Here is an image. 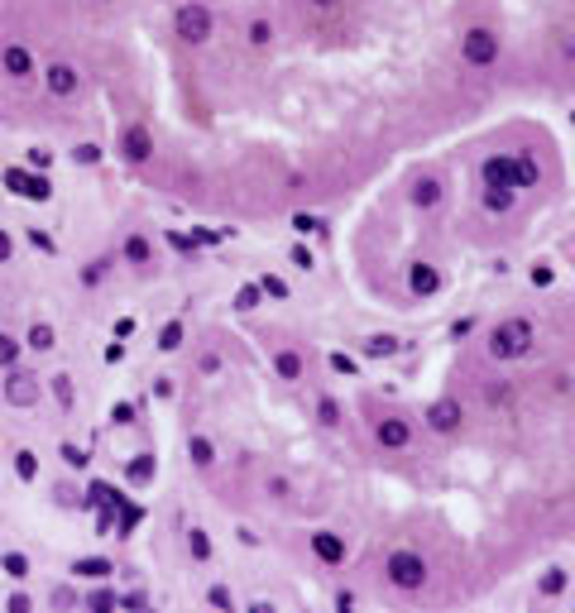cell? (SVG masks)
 <instances>
[{
  "instance_id": "1",
  "label": "cell",
  "mask_w": 575,
  "mask_h": 613,
  "mask_svg": "<svg viewBox=\"0 0 575 613\" xmlns=\"http://www.w3.org/2000/svg\"><path fill=\"white\" fill-rule=\"evenodd\" d=\"M479 178H484V187H513V192H527V187H537L542 168H537L532 154H513V159L498 154V159H484Z\"/></svg>"
},
{
  "instance_id": "2",
  "label": "cell",
  "mask_w": 575,
  "mask_h": 613,
  "mask_svg": "<svg viewBox=\"0 0 575 613\" xmlns=\"http://www.w3.org/2000/svg\"><path fill=\"white\" fill-rule=\"evenodd\" d=\"M527 350H532V321L527 317H508L489 331V355L494 359H523Z\"/></svg>"
},
{
  "instance_id": "3",
  "label": "cell",
  "mask_w": 575,
  "mask_h": 613,
  "mask_svg": "<svg viewBox=\"0 0 575 613\" xmlns=\"http://www.w3.org/2000/svg\"><path fill=\"white\" fill-rule=\"evenodd\" d=\"M384 575H389V585L393 590H422L427 585V561L417 551H408V546H398V551H389V566H384Z\"/></svg>"
},
{
  "instance_id": "4",
  "label": "cell",
  "mask_w": 575,
  "mask_h": 613,
  "mask_svg": "<svg viewBox=\"0 0 575 613\" xmlns=\"http://www.w3.org/2000/svg\"><path fill=\"white\" fill-rule=\"evenodd\" d=\"M211 10L206 5H197V0H187V5H178V15H173V29H178L182 43H206L211 39Z\"/></svg>"
},
{
  "instance_id": "5",
  "label": "cell",
  "mask_w": 575,
  "mask_h": 613,
  "mask_svg": "<svg viewBox=\"0 0 575 613\" xmlns=\"http://www.w3.org/2000/svg\"><path fill=\"white\" fill-rule=\"evenodd\" d=\"M5 192H15L24 201H48L53 197V187L43 173H29V168H5Z\"/></svg>"
},
{
  "instance_id": "6",
  "label": "cell",
  "mask_w": 575,
  "mask_h": 613,
  "mask_svg": "<svg viewBox=\"0 0 575 613\" xmlns=\"http://www.w3.org/2000/svg\"><path fill=\"white\" fill-rule=\"evenodd\" d=\"M460 53H465L470 67H489V62L498 58V34L494 29H470L465 43H460Z\"/></svg>"
},
{
  "instance_id": "7",
  "label": "cell",
  "mask_w": 575,
  "mask_h": 613,
  "mask_svg": "<svg viewBox=\"0 0 575 613\" xmlns=\"http://www.w3.org/2000/svg\"><path fill=\"white\" fill-rule=\"evenodd\" d=\"M43 86H48V96L67 101V96H77V86H82V72L72 67V62H53V67L43 72Z\"/></svg>"
},
{
  "instance_id": "8",
  "label": "cell",
  "mask_w": 575,
  "mask_h": 613,
  "mask_svg": "<svg viewBox=\"0 0 575 613\" xmlns=\"http://www.w3.org/2000/svg\"><path fill=\"white\" fill-rule=\"evenodd\" d=\"M374 436H379V446H384V451H403V446L413 441V427H408L403 417H379Z\"/></svg>"
},
{
  "instance_id": "9",
  "label": "cell",
  "mask_w": 575,
  "mask_h": 613,
  "mask_svg": "<svg viewBox=\"0 0 575 613\" xmlns=\"http://www.w3.org/2000/svg\"><path fill=\"white\" fill-rule=\"evenodd\" d=\"M460 417H465V412H460L456 398H437V403L427 407V422H432V432H456Z\"/></svg>"
},
{
  "instance_id": "10",
  "label": "cell",
  "mask_w": 575,
  "mask_h": 613,
  "mask_svg": "<svg viewBox=\"0 0 575 613\" xmlns=\"http://www.w3.org/2000/svg\"><path fill=\"white\" fill-rule=\"evenodd\" d=\"M408 288H413L417 297L441 293V269L437 264H413V269H408Z\"/></svg>"
},
{
  "instance_id": "11",
  "label": "cell",
  "mask_w": 575,
  "mask_h": 613,
  "mask_svg": "<svg viewBox=\"0 0 575 613\" xmlns=\"http://www.w3.org/2000/svg\"><path fill=\"white\" fill-rule=\"evenodd\" d=\"M120 149H125V159H130V163H144L149 154H154V139H149V130H144V125H130V130H125V139H120Z\"/></svg>"
},
{
  "instance_id": "12",
  "label": "cell",
  "mask_w": 575,
  "mask_h": 613,
  "mask_svg": "<svg viewBox=\"0 0 575 613\" xmlns=\"http://www.w3.org/2000/svg\"><path fill=\"white\" fill-rule=\"evenodd\" d=\"M5 398H10V403H15V407H29V403H34V398H39V383H34V374H10L5 378Z\"/></svg>"
},
{
  "instance_id": "13",
  "label": "cell",
  "mask_w": 575,
  "mask_h": 613,
  "mask_svg": "<svg viewBox=\"0 0 575 613\" xmlns=\"http://www.w3.org/2000/svg\"><path fill=\"white\" fill-rule=\"evenodd\" d=\"M0 62H5L10 77H20V81L34 72V58H29V48H20V43H5V48H0Z\"/></svg>"
},
{
  "instance_id": "14",
  "label": "cell",
  "mask_w": 575,
  "mask_h": 613,
  "mask_svg": "<svg viewBox=\"0 0 575 613\" xmlns=\"http://www.w3.org/2000/svg\"><path fill=\"white\" fill-rule=\"evenodd\" d=\"M86 498H91V508H101V527H111V513H116L120 508V494L116 489H111V484H91V489H86Z\"/></svg>"
},
{
  "instance_id": "15",
  "label": "cell",
  "mask_w": 575,
  "mask_h": 613,
  "mask_svg": "<svg viewBox=\"0 0 575 613\" xmlns=\"http://www.w3.org/2000/svg\"><path fill=\"white\" fill-rule=\"evenodd\" d=\"M312 551H317V561H326V566H340V561H345V541H340L336 532H317L312 536Z\"/></svg>"
},
{
  "instance_id": "16",
  "label": "cell",
  "mask_w": 575,
  "mask_h": 613,
  "mask_svg": "<svg viewBox=\"0 0 575 613\" xmlns=\"http://www.w3.org/2000/svg\"><path fill=\"white\" fill-rule=\"evenodd\" d=\"M513 201H518L513 187H484V211H494V216L513 211Z\"/></svg>"
},
{
  "instance_id": "17",
  "label": "cell",
  "mask_w": 575,
  "mask_h": 613,
  "mask_svg": "<svg viewBox=\"0 0 575 613\" xmlns=\"http://www.w3.org/2000/svg\"><path fill=\"white\" fill-rule=\"evenodd\" d=\"M437 201H441V182L437 178H417L413 182V206L427 211V206H437Z\"/></svg>"
},
{
  "instance_id": "18",
  "label": "cell",
  "mask_w": 575,
  "mask_h": 613,
  "mask_svg": "<svg viewBox=\"0 0 575 613\" xmlns=\"http://www.w3.org/2000/svg\"><path fill=\"white\" fill-rule=\"evenodd\" d=\"M72 575H82V580H106V575H111V561H101V556L72 561Z\"/></svg>"
},
{
  "instance_id": "19",
  "label": "cell",
  "mask_w": 575,
  "mask_h": 613,
  "mask_svg": "<svg viewBox=\"0 0 575 613\" xmlns=\"http://www.w3.org/2000/svg\"><path fill=\"white\" fill-rule=\"evenodd\" d=\"M274 369L293 383V378H302V355H298V350H278V355H274Z\"/></svg>"
},
{
  "instance_id": "20",
  "label": "cell",
  "mask_w": 575,
  "mask_h": 613,
  "mask_svg": "<svg viewBox=\"0 0 575 613\" xmlns=\"http://www.w3.org/2000/svg\"><path fill=\"white\" fill-rule=\"evenodd\" d=\"M398 345H403L398 336H369V340H364V355H369V359H389Z\"/></svg>"
},
{
  "instance_id": "21",
  "label": "cell",
  "mask_w": 575,
  "mask_h": 613,
  "mask_svg": "<svg viewBox=\"0 0 575 613\" xmlns=\"http://www.w3.org/2000/svg\"><path fill=\"white\" fill-rule=\"evenodd\" d=\"M125 475L135 479V484H149V479H154V455H135V460L125 465Z\"/></svg>"
},
{
  "instance_id": "22",
  "label": "cell",
  "mask_w": 575,
  "mask_h": 613,
  "mask_svg": "<svg viewBox=\"0 0 575 613\" xmlns=\"http://www.w3.org/2000/svg\"><path fill=\"white\" fill-rule=\"evenodd\" d=\"M187 455H192V465H211V460H216V446H211L206 436H192V441H187Z\"/></svg>"
},
{
  "instance_id": "23",
  "label": "cell",
  "mask_w": 575,
  "mask_h": 613,
  "mask_svg": "<svg viewBox=\"0 0 575 613\" xmlns=\"http://www.w3.org/2000/svg\"><path fill=\"white\" fill-rule=\"evenodd\" d=\"M178 345H182V321H168V326L159 331V350H163V355H173Z\"/></svg>"
},
{
  "instance_id": "24",
  "label": "cell",
  "mask_w": 575,
  "mask_h": 613,
  "mask_svg": "<svg viewBox=\"0 0 575 613\" xmlns=\"http://www.w3.org/2000/svg\"><path fill=\"white\" fill-rule=\"evenodd\" d=\"M187 551L197 556V561H211V536L201 532V527H192V532H187Z\"/></svg>"
},
{
  "instance_id": "25",
  "label": "cell",
  "mask_w": 575,
  "mask_h": 613,
  "mask_svg": "<svg viewBox=\"0 0 575 613\" xmlns=\"http://www.w3.org/2000/svg\"><path fill=\"white\" fill-rule=\"evenodd\" d=\"M139 522H144V508H139V503H125V498H120V532H135Z\"/></svg>"
},
{
  "instance_id": "26",
  "label": "cell",
  "mask_w": 575,
  "mask_h": 613,
  "mask_svg": "<svg viewBox=\"0 0 575 613\" xmlns=\"http://www.w3.org/2000/svg\"><path fill=\"white\" fill-rule=\"evenodd\" d=\"M29 350H53V326H48V321L29 326Z\"/></svg>"
},
{
  "instance_id": "27",
  "label": "cell",
  "mask_w": 575,
  "mask_h": 613,
  "mask_svg": "<svg viewBox=\"0 0 575 613\" xmlns=\"http://www.w3.org/2000/svg\"><path fill=\"white\" fill-rule=\"evenodd\" d=\"M125 259H130V264H149V240L130 235V240H125Z\"/></svg>"
},
{
  "instance_id": "28",
  "label": "cell",
  "mask_w": 575,
  "mask_h": 613,
  "mask_svg": "<svg viewBox=\"0 0 575 613\" xmlns=\"http://www.w3.org/2000/svg\"><path fill=\"white\" fill-rule=\"evenodd\" d=\"M259 297H264V288H259V283H245V288L235 293V307H240V312H255Z\"/></svg>"
},
{
  "instance_id": "29",
  "label": "cell",
  "mask_w": 575,
  "mask_h": 613,
  "mask_svg": "<svg viewBox=\"0 0 575 613\" xmlns=\"http://www.w3.org/2000/svg\"><path fill=\"white\" fill-rule=\"evenodd\" d=\"M566 580H571V575L561 570V566H552V570L542 575V585H537V590H542V594H561V590H566Z\"/></svg>"
},
{
  "instance_id": "30",
  "label": "cell",
  "mask_w": 575,
  "mask_h": 613,
  "mask_svg": "<svg viewBox=\"0 0 575 613\" xmlns=\"http://www.w3.org/2000/svg\"><path fill=\"white\" fill-rule=\"evenodd\" d=\"M293 230H302V235H326V220H317V216H307V211H298V216H293Z\"/></svg>"
},
{
  "instance_id": "31",
  "label": "cell",
  "mask_w": 575,
  "mask_h": 613,
  "mask_svg": "<svg viewBox=\"0 0 575 613\" xmlns=\"http://www.w3.org/2000/svg\"><path fill=\"white\" fill-rule=\"evenodd\" d=\"M15 359H20V340H15V336H5V331H0V369H10Z\"/></svg>"
},
{
  "instance_id": "32",
  "label": "cell",
  "mask_w": 575,
  "mask_h": 613,
  "mask_svg": "<svg viewBox=\"0 0 575 613\" xmlns=\"http://www.w3.org/2000/svg\"><path fill=\"white\" fill-rule=\"evenodd\" d=\"M62 460H67L72 470H86V465H91V455L82 451V446H72V441H62Z\"/></svg>"
},
{
  "instance_id": "33",
  "label": "cell",
  "mask_w": 575,
  "mask_h": 613,
  "mask_svg": "<svg viewBox=\"0 0 575 613\" xmlns=\"http://www.w3.org/2000/svg\"><path fill=\"white\" fill-rule=\"evenodd\" d=\"M15 470H20V479H34V475H39V455L20 451V455H15Z\"/></svg>"
},
{
  "instance_id": "34",
  "label": "cell",
  "mask_w": 575,
  "mask_h": 613,
  "mask_svg": "<svg viewBox=\"0 0 575 613\" xmlns=\"http://www.w3.org/2000/svg\"><path fill=\"white\" fill-rule=\"evenodd\" d=\"M0 566H5V575H15V580H24V575H29V561H24L20 551H5V561H0Z\"/></svg>"
},
{
  "instance_id": "35",
  "label": "cell",
  "mask_w": 575,
  "mask_h": 613,
  "mask_svg": "<svg viewBox=\"0 0 575 613\" xmlns=\"http://www.w3.org/2000/svg\"><path fill=\"white\" fill-rule=\"evenodd\" d=\"M250 43H255V48L274 43V24H269V20H255V24H250Z\"/></svg>"
},
{
  "instance_id": "36",
  "label": "cell",
  "mask_w": 575,
  "mask_h": 613,
  "mask_svg": "<svg viewBox=\"0 0 575 613\" xmlns=\"http://www.w3.org/2000/svg\"><path fill=\"white\" fill-rule=\"evenodd\" d=\"M317 417L326 422V427H336V422H340V403H336V398H321V403H317Z\"/></svg>"
},
{
  "instance_id": "37",
  "label": "cell",
  "mask_w": 575,
  "mask_h": 613,
  "mask_svg": "<svg viewBox=\"0 0 575 613\" xmlns=\"http://www.w3.org/2000/svg\"><path fill=\"white\" fill-rule=\"evenodd\" d=\"M168 244H173V249H182V254H192V249H197V240L182 235V230H168Z\"/></svg>"
},
{
  "instance_id": "38",
  "label": "cell",
  "mask_w": 575,
  "mask_h": 613,
  "mask_svg": "<svg viewBox=\"0 0 575 613\" xmlns=\"http://www.w3.org/2000/svg\"><path fill=\"white\" fill-rule=\"evenodd\" d=\"M106 269H111L106 259H96V264H86V269H82V283H101V278H106Z\"/></svg>"
},
{
  "instance_id": "39",
  "label": "cell",
  "mask_w": 575,
  "mask_h": 613,
  "mask_svg": "<svg viewBox=\"0 0 575 613\" xmlns=\"http://www.w3.org/2000/svg\"><path fill=\"white\" fill-rule=\"evenodd\" d=\"M331 369H336V374H359V364H355L350 355H340V350L331 355Z\"/></svg>"
},
{
  "instance_id": "40",
  "label": "cell",
  "mask_w": 575,
  "mask_h": 613,
  "mask_svg": "<svg viewBox=\"0 0 575 613\" xmlns=\"http://www.w3.org/2000/svg\"><path fill=\"white\" fill-rule=\"evenodd\" d=\"M259 288H264V293H269V297H288V283H283V278H274V274L264 278Z\"/></svg>"
},
{
  "instance_id": "41",
  "label": "cell",
  "mask_w": 575,
  "mask_h": 613,
  "mask_svg": "<svg viewBox=\"0 0 575 613\" xmlns=\"http://www.w3.org/2000/svg\"><path fill=\"white\" fill-rule=\"evenodd\" d=\"M111 422L130 427V422H135V407H130V403H116V407H111Z\"/></svg>"
},
{
  "instance_id": "42",
  "label": "cell",
  "mask_w": 575,
  "mask_h": 613,
  "mask_svg": "<svg viewBox=\"0 0 575 613\" xmlns=\"http://www.w3.org/2000/svg\"><path fill=\"white\" fill-rule=\"evenodd\" d=\"M48 163H53V154H48V149H29V168H34V173H43Z\"/></svg>"
},
{
  "instance_id": "43",
  "label": "cell",
  "mask_w": 575,
  "mask_h": 613,
  "mask_svg": "<svg viewBox=\"0 0 575 613\" xmlns=\"http://www.w3.org/2000/svg\"><path fill=\"white\" fill-rule=\"evenodd\" d=\"M206 604H216V609H230V604H235V599H230V590H206Z\"/></svg>"
},
{
  "instance_id": "44",
  "label": "cell",
  "mask_w": 575,
  "mask_h": 613,
  "mask_svg": "<svg viewBox=\"0 0 575 613\" xmlns=\"http://www.w3.org/2000/svg\"><path fill=\"white\" fill-rule=\"evenodd\" d=\"M552 264H537V269H532V283H537V288H552Z\"/></svg>"
},
{
  "instance_id": "45",
  "label": "cell",
  "mask_w": 575,
  "mask_h": 613,
  "mask_svg": "<svg viewBox=\"0 0 575 613\" xmlns=\"http://www.w3.org/2000/svg\"><path fill=\"white\" fill-rule=\"evenodd\" d=\"M72 159H77V163H96L101 149H96V144H77V154H72Z\"/></svg>"
},
{
  "instance_id": "46",
  "label": "cell",
  "mask_w": 575,
  "mask_h": 613,
  "mask_svg": "<svg viewBox=\"0 0 575 613\" xmlns=\"http://www.w3.org/2000/svg\"><path fill=\"white\" fill-rule=\"evenodd\" d=\"M86 604H91V609H116V594H111V590H101V594H91Z\"/></svg>"
},
{
  "instance_id": "47",
  "label": "cell",
  "mask_w": 575,
  "mask_h": 613,
  "mask_svg": "<svg viewBox=\"0 0 575 613\" xmlns=\"http://www.w3.org/2000/svg\"><path fill=\"white\" fill-rule=\"evenodd\" d=\"M53 393H58L62 407H72V388H67V378H53Z\"/></svg>"
},
{
  "instance_id": "48",
  "label": "cell",
  "mask_w": 575,
  "mask_h": 613,
  "mask_svg": "<svg viewBox=\"0 0 575 613\" xmlns=\"http://www.w3.org/2000/svg\"><path fill=\"white\" fill-rule=\"evenodd\" d=\"M220 235H225V230H206V225H201V230H197V235H192V240H197V244H216Z\"/></svg>"
},
{
  "instance_id": "49",
  "label": "cell",
  "mask_w": 575,
  "mask_h": 613,
  "mask_svg": "<svg viewBox=\"0 0 575 613\" xmlns=\"http://www.w3.org/2000/svg\"><path fill=\"white\" fill-rule=\"evenodd\" d=\"M293 264H298V269H312V254H307L302 244H293Z\"/></svg>"
},
{
  "instance_id": "50",
  "label": "cell",
  "mask_w": 575,
  "mask_h": 613,
  "mask_svg": "<svg viewBox=\"0 0 575 613\" xmlns=\"http://www.w3.org/2000/svg\"><path fill=\"white\" fill-rule=\"evenodd\" d=\"M130 331H135V317H120V321H116V340H125Z\"/></svg>"
},
{
  "instance_id": "51",
  "label": "cell",
  "mask_w": 575,
  "mask_h": 613,
  "mask_svg": "<svg viewBox=\"0 0 575 613\" xmlns=\"http://www.w3.org/2000/svg\"><path fill=\"white\" fill-rule=\"evenodd\" d=\"M10 249H15V244H10V235H5V230H0V264H5V259H10Z\"/></svg>"
},
{
  "instance_id": "52",
  "label": "cell",
  "mask_w": 575,
  "mask_h": 613,
  "mask_svg": "<svg viewBox=\"0 0 575 613\" xmlns=\"http://www.w3.org/2000/svg\"><path fill=\"white\" fill-rule=\"evenodd\" d=\"M307 5H317V10H331V5H336V0H307Z\"/></svg>"
},
{
  "instance_id": "53",
  "label": "cell",
  "mask_w": 575,
  "mask_h": 613,
  "mask_svg": "<svg viewBox=\"0 0 575 613\" xmlns=\"http://www.w3.org/2000/svg\"><path fill=\"white\" fill-rule=\"evenodd\" d=\"M571 125H575V111H571Z\"/></svg>"
}]
</instances>
